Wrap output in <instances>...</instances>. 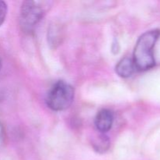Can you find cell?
<instances>
[{"label":"cell","mask_w":160,"mask_h":160,"mask_svg":"<svg viewBox=\"0 0 160 160\" xmlns=\"http://www.w3.org/2000/svg\"><path fill=\"white\" fill-rule=\"evenodd\" d=\"M7 5L5 2L0 1V27L2 25L7 15Z\"/></svg>","instance_id":"8992f818"},{"label":"cell","mask_w":160,"mask_h":160,"mask_svg":"<svg viewBox=\"0 0 160 160\" xmlns=\"http://www.w3.org/2000/svg\"><path fill=\"white\" fill-rule=\"evenodd\" d=\"M2 60L1 59H0V70L2 69Z\"/></svg>","instance_id":"ba28073f"},{"label":"cell","mask_w":160,"mask_h":160,"mask_svg":"<svg viewBox=\"0 0 160 160\" xmlns=\"http://www.w3.org/2000/svg\"><path fill=\"white\" fill-rule=\"evenodd\" d=\"M74 99V88L63 81H59L53 84L47 94V106L52 110L59 112L68 109Z\"/></svg>","instance_id":"3957f363"},{"label":"cell","mask_w":160,"mask_h":160,"mask_svg":"<svg viewBox=\"0 0 160 160\" xmlns=\"http://www.w3.org/2000/svg\"><path fill=\"white\" fill-rule=\"evenodd\" d=\"M5 142V131L2 125L0 123V147H2Z\"/></svg>","instance_id":"52a82bcc"},{"label":"cell","mask_w":160,"mask_h":160,"mask_svg":"<svg viewBox=\"0 0 160 160\" xmlns=\"http://www.w3.org/2000/svg\"><path fill=\"white\" fill-rule=\"evenodd\" d=\"M160 38V30L153 29L142 34L134 47L133 61L138 71H146L156 65L154 48Z\"/></svg>","instance_id":"6da1fadb"},{"label":"cell","mask_w":160,"mask_h":160,"mask_svg":"<svg viewBox=\"0 0 160 160\" xmlns=\"http://www.w3.org/2000/svg\"><path fill=\"white\" fill-rule=\"evenodd\" d=\"M135 70L134 61L132 58L130 57L123 58L116 66V72L119 76L123 78H130L132 76Z\"/></svg>","instance_id":"5b68a950"},{"label":"cell","mask_w":160,"mask_h":160,"mask_svg":"<svg viewBox=\"0 0 160 160\" xmlns=\"http://www.w3.org/2000/svg\"><path fill=\"white\" fill-rule=\"evenodd\" d=\"M48 1H25L20 12V24L24 32L31 33L51 7Z\"/></svg>","instance_id":"7a4b0ae2"},{"label":"cell","mask_w":160,"mask_h":160,"mask_svg":"<svg viewBox=\"0 0 160 160\" xmlns=\"http://www.w3.org/2000/svg\"><path fill=\"white\" fill-rule=\"evenodd\" d=\"M114 121V113L112 110L103 109L97 113L95 119V125L99 132L105 134L112 128Z\"/></svg>","instance_id":"277c9868"}]
</instances>
